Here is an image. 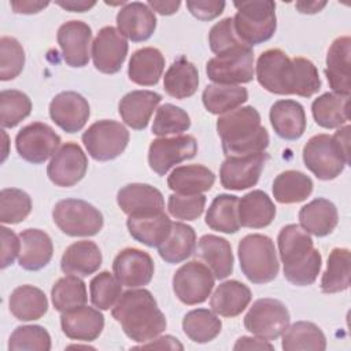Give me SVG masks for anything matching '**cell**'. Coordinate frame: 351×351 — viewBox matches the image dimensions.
<instances>
[{
    "mask_svg": "<svg viewBox=\"0 0 351 351\" xmlns=\"http://www.w3.org/2000/svg\"><path fill=\"white\" fill-rule=\"evenodd\" d=\"M256 80L270 93L311 97L321 89L314 63L304 58L291 59L284 51L271 48L256 60Z\"/></svg>",
    "mask_w": 351,
    "mask_h": 351,
    "instance_id": "obj_1",
    "label": "cell"
},
{
    "mask_svg": "<svg viewBox=\"0 0 351 351\" xmlns=\"http://www.w3.org/2000/svg\"><path fill=\"white\" fill-rule=\"evenodd\" d=\"M111 314L125 335L137 343L155 339L167 326L166 317L159 310L154 295L144 288L123 292Z\"/></svg>",
    "mask_w": 351,
    "mask_h": 351,
    "instance_id": "obj_2",
    "label": "cell"
},
{
    "mask_svg": "<svg viewBox=\"0 0 351 351\" xmlns=\"http://www.w3.org/2000/svg\"><path fill=\"white\" fill-rule=\"evenodd\" d=\"M284 277L293 285H311L321 270L322 256L314 248L311 236L296 223L285 225L277 237Z\"/></svg>",
    "mask_w": 351,
    "mask_h": 351,
    "instance_id": "obj_3",
    "label": "cell"
},
{
    "mask_svg": "<svg viewBox=\"0 0 351 351\" xmlns=\"http://www.w3.org/2000/svg\"><path fill=\"white\" fill-rule=\"evenodd\" d=\"M217 133L226 156L262 152L269 145V133L262 126L261 115L252 106L221 115L217 121Z\"/></svg>",
    "mask_w": 351,
    "mask_h": 351,
    "instance_id": "obj_4",
    "label": "cell"
},
{
    "mask_svg": "<svg viewBox=\"0 0 351 351\" xmlns=\"http://www.w3.org/2000/svg\"><path fill=\"white\" fill-rule=\"evenodd\" d=\"M237 255L243 274L252 284H266L277 277L280 262L269 236L259 233L244 236L239 241Z\"/></svg>",
    "mask_w": 351,
    "mask_h": 351,
    "instance_id": "obj_5",
    "label": "cell"
},
{
    "mask_svg": "<svg viewBox=\"0 0 351 351\" xmlns=\"http://www.w3.org/2000/svg\"><path fill=\"white\" fill-rule=\"evenodd\" d=\"M237 12L233 25L237 36L248 45L262 44L273 37L277 27L276 3L271 0L234 1Z\"/></svg>",
    "mask_w": 351,
    "mask_h": 351,
    "instance_id": "obj_6",
    "label": "cell"
},
{
    "mask_svg": "<svg viewBox=\"0 0 351 351\" xmlns=\"http://www.w3.org/2000/svg\"><path fill=\"white\" fill-rule=\"evenodd\" d=\"M55 225L67 236L89 237L97 234L104 223L103 214L81 199H63L52 211Z\"/></svg>",
    "mask_w": 351,
    "mask_h": 351,
    "instance_id": "obj_7",
    "label": "cell"
},
{
    "mask_svg": "<svg viewBox=\"0 0 351 351\" xmlns=\"http://www.w3.org/2000/svg\"><path fill=\"white\" fill-rule=\"evenodd\" d=\"M303 162L318 180L329 181L343 173L350 165V156L341 151L333 136L315 134L303 147Z\"/></svg>",
    "mask_w": 351,
    "mask_h": 351,
    "instance_id": "obj_8",
    "label": "cell"
},
{
    "mask_svg": "<svg viewBox=\"0 0 351 351\" xmlns=\"http://www.w3.org/2000/svg\"><path fill=\"white\" fill-rule=\"evenodd\" d=\"M128 129L117 121L101 119L92 123L82 133V143L88 154L99 162L118 158L129 143Z\"/></svg>",
    "mask_w": 351,
    "mask_h": 351,
    "instance_id": "obj_9",
    "label": "cell"
},
{
    "mask_svg": "<svg viewBox=\"0 0 351 351\" xmlns=\"http://www.w3.org/2000/svg\"><path fill=\"white\" fill-rule=\"evenodd\" d=\"M289 311L285 304L273 298L258 299L244 317V328L254 336L271 341L289 326Z\"/></svg>",
    "mask_w": 351,
    "mask_h": 351,
    "instance_id": "obj_10",
    "label": "cell"
},
{
    "mask_svg": "<svg viewBox=\"0 0 351 351\" xmlns=\"http://www.w3.org/2000/svg\"><path fill=\"white\" fill-rule=\"evenodd\" d=\"M208 80L214 84L237 85L254 78V49L250 45L211 58L206 64Z\"/></svg>",
    "mask_w": 351,
    "mask_h": 351,
    "instance_id": "obj_11",
    "label": "cell"
},
{
    "mask_svg": "<svg viewBox=\"0 0 351 351\" xmlns=\"http://www.w3.org/2000/svg\"><path fill=\"white\" fill-rule=\"evenodd\" d=\"M214 282L215 277L204 263L189 261L174 273L173 291L180 302L193 306L207 300Z\"/></svg>",
    "mask_w": 351,
    "mask_h": 351,
    "instance_id": "obj_12",
    "label": "cell"
},
{
    "mask_svg": "<svg viewBox=\"0 0 351 351\" xmlns=\"http://www.w3.org/2000/svg\"><path fill=\"white\" fill-rule=\"evenodd\" d=\"M60 145V136L47 123L33 122L23 126L15 137V148L22 159L40 165L53 156Z\"/></svg>",
    "mask_w": 351,
    "mask_h": 351,
    "instance_id": "obj_13",
    "label": "cell"
},
{
    "mask_svg": "<svg viewBox=\"0 0 351 351\" xmlns=\"http://www.w3.org/2000/svg\"><path fill=\"white\" fill-rule=\"evenodd\" d=\"M196 152L197 141L191 134L160 137L148 148V165L158 176H165L173 166L192 159Z\"/></svg>",
    "mask_w": 351,
    "mask_h": 351,
    "instance_id": "obj_14",
    "label": "cell"
},
{
    "mask_svg": "<svg viewBox=\"0 0 351 351\" xmlns=\"http://www.w3.org/2000/svg\"><path fill=\"white\" fill-rule=\"evenodd\" d=\"M269 155L262 151L243 156H226L221 165V185L229 191H243L256 185Z\"/></svg>",
    "mask_w": 351,
    "mask_h": 351,
    "instance_id": "obj_15",
    "label": "cell"
},
{
    "mask_svg": "<svg viewBox=\"0 0 351 351\" xmlns=\"http://www.w3.org/2000/svg\"><path fill=\"white\" fill-rule=\"evenodd\" d=\"M88 170V158L82 148L73 141L64 143L52 156L47 176L56 186L69 188L80 182Z\"/></svg>",
    "mask_w": 351,
    "mask_h": 351,
    "instance_id": "obj_16",
    "label": "cell"
},
{
    "mask_svg": "<svg viewBox=\"0 0 351 351\" xmlns=\"http://www.w3.org/2000/svg\"><path fill=\"white\" fill-rule=\"evenodd\" d=\"M128 41L114 26L99 30L92 43V59L95 67L104 74H115L121 70L126 55Z\"/></svg>",
    "mask_w": 351,
    "mask_h": 351,
    "instance_id": "obj_17",
    "label": "cell"
},
{
    "mask_svg": "<svg viewBox=\"0 0 351 351\" xmlns=\"http://www.w3.org/2000/svg\"><path fill=\"white\" fill-rule=\"evenodd\" d=\"M112 271L122 285L138 288L151 282L155 265L148 252L138 248H125L115 256Z\"/></svg>",
    "mask_w": 351,
    "mask_h": 351,
    "instance_id": "obj_18",
    "label": "cell"
},
{
    "mask_svg": "<svg viewBox=\"0 0 351 351\" xmlns=\"http://www.w3.org/2000/svg\"><path fill=\"white\" fill-rule=\"evenodd\" d=\"M89 115L88 100L74 90L60 92L49 103L51 119L66 133L80 132L88 122Z\"/></svg>",
    "mask_w": 351,
    "mask_h": 351,
    "instance_id": "obj_19",
    "label": "cell"
},
{
    "mask_svg": "<svg viewBox=\"0 0 351 351\" xmlns=\"http://www.w3.org/2000/svg\"><path fill=\"white\" fill-rule=\"evenodd\" d=\"M63 60L70 67H84L89 62V45L92 44V29L82 21L63 23L56 34Z\"/></svg>",
    "mask_w": 351,
    "mask_h": 351,
    "instance_id": "obj_20",
    "label": "cell"
},
{
    "mask_svg": "<svg viewBox=\"0 0 351 351\" xmlns=\"http://www.w3.org/2000/svg\"><path fill=\"white\" fill-rule=\"evenodd\" d=\"M118 32L130 41L148 40L156 29L155 12L144 3H126L117 14Z\"/></svg>",
    "mask_w": 351,
    "mask_h": 351,
    "instance_id": "obj_21",
    "label": "cell"
},
{
    "mask_svg": "<svg viewBox=\"0 0 351 351\" xmlns=\"http://www.w3.org/2000/svg\"><path fill=\"white\" fill-rule=\"evenodd\" d=\"M60 326L63 333L71 340L93 341L104 328V317L99 308L80 306L62 313Z\"/></svg>",
    "mask_w": 351,
    "mask_h": 351,
    "instance_id": "obj_22",
    "label": "cell"
},
{
    "mask_svg": "<svg viewBox=\"0 0 351 351\" xmlns=\"http://www.w3.org/2000/svg\"><path fill=\"white\" fill-rule=\"evenodd\" d=\"M350 53L351 38L348 36L337 37L326 53V80L335 93L350 96Z\"/></svg>",
    "mask_w": 351,
    "mask_h": 351,
    "instance_id": "obj_23",
    "label": "cell"
},
{
    "mask_svg": "<svg viewBox=\"0 0 351 351\" xmlns=\"http://www.w3.org/2000/svg\"><path fill=\"white\" fill-rule=\"evenodd\" d=\"M117 203L126 215L163 211L165 199L159 189L148 184H128L118 191Z\"/></svg>",
    "mask_w": 351,
    "mask_h": 351,
    "instance_id": "obj_24",
    "label": "cell"
},
{
    "mask_svg": "<svg viewBox=\"0 0 351 351\" xmlns=\"http://www.w3.org/2000/svg\"><path fill=\"white\" fill-rule=\"evenodd\" d=\"M171 223L173 222L165 211L128 215L126 221L130 236L148 247H158L162 244L171 230Z\"/></svg>",
    "mask_w": 351,
    "mask_h": 351,
    "instance_id": "obj_25",
    "label": "cell"
},
{
    "mask_svg": "<svg viewBox=\"0 0 351 351\" xmlns=\"http://www.w3.org/2000/svg\"><path fill=\"white\" fill-rule=\"evenodd\" d=\"M162 101V96L152 90H132L126 93L118 106L122 121L134 130L148 126L151 115Z\"/></svg>",
    "mask_w": 351,
    "mask_h": 351,
    "instance_id": "obj_26",
    "label": "cell"
},
{
    "mask_svg": "<svg viewBox=\"0 0 351 351\" xmlns=\"http://www.w3.org/2000/svg\"><path fill=\"white\" fill-rule=\"evenodd\" d=\"M269 118L276 134L284 140H298L306 130V112L296 100H277L270 107Z\"/></svg>",
    "mask_w": 351,
    "mask_h": 351,
    "instance_id": "obj_27",
    "label": "cell"
},
{
    "mask_svg": "<svg viewBox=\"0 0 351 351\" xmlns=\"http://www.w3.org/2000/svg\"><path fill=\"white\" fill-rule=\"evenodd\" d=\"M21 250L18 255L19 266L29 271L45 267L53 255L52 240L41 229H25L19 234Z\"/></svg>",
    "mask_w": 351,
    "mask_h": 351,
    "instance_id": "obj_28",
    "label": "cell"
},
{
    "mask_svg": "<svg viewBox=\"0 0 351 351\" xmlns=\"http://www.w3.org/2000/svg\"><path fill=\"white\" fill-rule=\"evenodd\" d=\"M101 251L96 243L81 240L70 244L60 259V269L64 274L88 277L101 266Z\"/></svg>",
    "mask_w": 351,
    "mask_h": 351,
    "instance_id": "obj_29",
    "label": "cell"
},
{
    "mask_svg": "<svg viewBox=\"0 0 351 351\" xmlns=\"http://www.w3.org/2000/svg\"><path fill=\"white\" fill-rule=\"evenodd\" d=\"M196 255L206 262L214 277L223 280L233 271V252L230 243L215 234H204L197 243Z\"/></svg>",
    "mask_w": 351,
    "mask_h": 351,
    "instance_id": "obj_30",
    "label": "cell"
},
{
    "mask_svg": "<svg viewBox=\"0 0 351 351\" xmlns=\"http://www.w3.org/2000/svg\"><path fill=\"white\" fill-rule=\"evenodd\" d=\"M237 215L240 226L262 229L273 222L276 206L266 192L255 189L239 199Z\"/></svg>",
    "mask_w": 351,
    "mask_h": 351,
    "instance_id": "obj_31",
    "label": "cell"
},
{
    "mask_svg": "<svg viewBox=\"0 0 351 351\" xmlns=\"http://www.w3.org/2000/svg\"><path fill=\"white\" fill-rule=\"evenodd\" d=\"M300 228L317 237L328 236L339 222L336 206L324 197H317L299 210Z\"/></svg>",
    "mask_w": 351,
    "mask_h": 351,
    "instance_id": "obj_32",
    "label": "cell"
},
{
    "mask_svg": "<svg viewBox=\"0 0 351 351\" xmlns=\"http://www.w3.org/2000/svg\"><path fill=\"white\" fill-rule=\"evenodd\" d=\"M251 299V289L245 284L237 280H229L215 288L210 299V307L215 314L232 318L241 314Z\"/></svg>",
    "mask_w": 351,
    "mask_h": 351,
    "instance_id": "obj_33",
    "label": "cell"
},
{
    "mask_svg": "<svg viewBox=\"0 0 351 351\" xmlns=\"http://www.w3.org/2000/svg\"><path fill=\"white\" fill-rule=\"evenodd\" d=\"M165 69V56L154 47H145L133 52L128 66L132 82L141 86L156 85Z\"/></svg>",
    "mask_w": 351,
    "mask_h": 351,
    "instance_id": "obj_34",
    "label": "cell"
},
{
    "mask_svg": "<svg viewBox=\"0 0 351 351\" xmlns=\"http://www.w3.org/2000/svg\"><path fill=\"white\" fill-rule=\"evenodd\" d=\"M215 174L203 165H185L176 167L167 177V186L181 195H196L211 189Z\"/></svg>",
    "mask_w": 351,
    "mask_h": 351,
    "instance_id": "obj_35",
    "label": "cell"
},
{
    "mask_svg": "<svg viewBox=\"0 0 351 351\" xmlns=\"http://www.w3.org/2000/svg\"><path fill=\"white\" fill-rule=\"evenodd\" d=\"M11 314L19 321L40 319L48 311V299L45 293L33 285L16 287L8 300Z\"/></svg>",
    "mask_w": 351,
    "mask_h": 351,
    "instance_id": "obj_36",
    "label": "cell"
},
{
    "mask_svg": "<svg viewBox=\"0 0 351 351\" xmlns=\"http://www.w3.org/2000/svg\"><path fill=\"white\" fill-rule=\"evenodd\" d=\"M196 251V233L192 226L173 222L167 239L158 245L159 256L171 265L186 261Z\"/></svg>",
    "mask_w": 351,
    "mask_h": 351,
    "instance_id": "obj_37",
    "label": "cell"
},
{
    "mask_svg": "<svg viewBox=\"0 0 351 351\" xmlns=\"http://www.w3.org/2000/svg\"><path fill=\"white\" fill-rule=\"evenodd\" d=\"M199 86V73L196 66L185 58H178L171 63L163 77L166 93L174 99H186L195 95Z\"/></svg>",
    "mask_w": 351,
    "mask_h": 351,
    "instance_id": "obj_38",
    "label": "cell"
},
{
    "mask_svg": "<svg viewBox=\"0 0 351 351\" xmlns=\"http://www.w3.org/2000/svg\"><path fill=\"white\" fill-rule=\"evenodd\" d=\"M350 96L326 92L314 99L311 104L313 118L321 128L336 129L346 125L350 119L348 115Z\"/></svg>",
    "mask_w": 351,
    "mask_h": 351,
    "instance_id": "obj_39",
    "label": "cell"
},
{
    "mask_svg": "<svg viewBox=\"0 0 351 351\" xmlns=\"http://www.w3.org/2000/svg\"><path fill=\"white\" fill-rule=\"evenodd\" d=\"M206 110L215 115H223L239 108L248 100V90L239 85H207L202 95Z\"/></svg>",
    "mask_w": 351,
    "mask_h": 351,
    "instance_id": "obj_40",
    "label": "cell"
},
{
    "mask_svg": "<svg viewBox=\"0 0 351 351\" xmlns=\"http://www.w3.org/2000/svg\"><path fill=\"white\" fill-rule=\"evenodd\" d=\"M313 180L298 170H285L273 181V196L278 203L292 204L306 200L313 192Z\"/></svg>",
    "mask_w": 351,
    "mask_h": 351,
    "instance_id": "obj_41",
    "label": "cell"
},
{
    "mask_svg": "<svg viewBox=\"0 0 351 351\" xmlns=\"http://www.w3.org/2000/svg\"><path fill=\"white\" fill-rule=\"evenodd\" d=\"M281 336V347L285 351H324L326 348V337L324 332L310 321L295 322L288 326Z\"/></svg>",
    "mask_w": 351,
    "mask_h": 351,
    "instance_id": "obj_42",
    "label": "cell"
},
{
    "mask_svg": "<svg viewBox=\"0 0 351 351\" xmlns=\"http://www.w3.org/2000/svg\"><path fill=\"white\" fill-rule=\"evenodd\" d=\"M237 204L239 197L234 195L221 193L215 196L206 214L207 226L221 233H236L240 229Z\"/></svg>",
    "mask_w": 351,
    "mask_h": 351,
    "instance_id": "obj_43",
    "label": "cell"
},
{
    "mask_svg": "<svg viewBox=\"0 0 351 351\" xmlns=\"http://www.w3.org/2000/svg\"><path fill=\"white\" fill-rule=\"evenodd\" d=\"M222 329V322L217 314L208 308H196L182 318V330L195 343L204 344L214 340Z\"/></svg>",
    "mask_w": 351,
    "mask_h": 351,
    "instance_id": "obj_44",
    "label": "cell"
},
{
    "mask_svg": "<svg viewBox=\"0 0 351 351\" xmlns=\"http://www.w3.org/2000/svg\"><path fill=\"white\" fill-rule=\"evenodd\" d=\"M351 256L348 248H333L329 254L326 270L321 278V291L324 293H337L350 287Z\"/></svg>",
    "mask_w": 351,
    "mask_h": 351,
    "instance_id": "obj_45",
    "label": "cell"
},
{
    "mask_svg": "<svg viewBox=\"0 0 351 351\" xmlns=\"http://www.w3.org/2000/svg\"><path fill=\"white\" fill-rule=\"evenodd\" d=\"M51 299L55 310L59 313L84 306L88 300L86 285L78 276H64L53 284Z\"/></svg>",
    "mask_w": 351,
    "mask_h": 351,
    "instance_id": "obj_46",
    "label": "cell"
},
{
    "mask_svg": "<svg viewBox=\"0 0 351 351\" xmlns=\"http://www.w3.org/2000/svg\"><path fill=\"white\" fill-rule=\"evenodd\" d=\"M32 112V100L16 89L0 92V123L3 128H14Z\"/></svg>",
    "mask_w": 351,
    "mask_h": 351,
    "instance_id": "obj_47",
    "label": "cell"
},
{
    "mask_svg": "<svg viewBox=\"0 0 351 351\" xmlns=\"http://www.w3.org/2000/svg\"><path fill=\"white\" fill-rule=\"evenodd\" d=\"M32 211L30 196L18 188H4L0 192V221L1 223H19Z\"/></svg>",
    "mask_w": 351,
    "mask_h": 351,
    "instance_id": "obj_48",
    "label": "cell"
},
{
    "mask_svg": "<svg viewBox=\"0 0 351 351\" xmlns=\"http://www.w3.org/2000/svg\"><path fill=\"white\" fill-rule=\"evenodd\" d=\"M191 128V118L185 110L166 103L156 110L152 123V133L159 137L180 134Z\"/></svg>",
    "mask_w": 351,
    "mask_h": 351,
    "instance_id": "obj_49",
    "label": "cell"
},
{
    "mask_svg": "<svg viewBox=\"0 0 351 351\" xmlns=\"http://www.w3.org/2000/svg\"><path fill=\"white\" fill-rule=\"evenodd\" d=\"M90 300L99 310H108L114 307L122 295V284L110 271L96 274L89 284Z\"/></svg>",
    "mask_w": 351,
    "mask_h": 351,
    "instance_id": "obj_50",
    "label": "cell"
},
{
    "mask_svg": "<svg viewBox=\"0 0 351 351\" xmlns=\"http://www.w3.org/2000/svg\"><path fill=\"white\" fill-rule=\"evenodd\" d=\"M8 350H27V351H49L51 336L44 326L22 325L16 326L10 336Z\"/></svg>",
    "mask_w": 351,
    "mask_h": 351,
    "instance_id": "obj_51",
    "label": "cell"
},
{
    "mask_svg": "<svg viewBox=\"0 0 351 351\" xmlns=\"http://www.w3.org/2000/svg\"><path fill=\"white\" fill-rule=\"evenodd\" d=\"M25 66V51L14 37L0 38V80L10 81L16 78Z\"/></svg>",
    "mask_w": 351,
    "mask_h": 351,
    "instance_id": "obj_52",
    "label": "cell"
},
{
    "mask_svg": "<svg viewBox=\"0 0 351 351\" xmlns=\"http://www.w3.org/2000/svg\"><path fill=\"white\" fill-rule=\"evenodd\" d=\"M208 44L211 52H214L217 56L248 45L237 36L233 25V18L230 16L217 22L211 27L208 33Z\"/></svg>",
    "mask_w": 351,
    "mask_h": 351,
    "instance_id": "obj_53",
    "label": "cell"
},
{
    "mask_svg": "<svg viewBox=\"0 0 351 351\" xmlns=\"http://www.w3.org/2000/svg\"><path fill=\"white\" fill-rule=\"evenodd\" d=\"M206 206V196L202 193L196 195H181L171 193L167 200V210L170 215L181 221L197 219Z\"/></svg>",
    "mask_w": 351,
    "mask_h": 351,
    "instance_id": "obj_54",
    "label": "cell"
},
{
    "mask_svg": "<svg viewBox=\"0 0 351 351\" xmlns=\"http://www.w3.org/2000/svg\"><path fill=\"white\" fill-rule=\"evenodd\" d=\"M189 12L199 21H213L225 10L223 0H188Z\"/></svg>",
    "mask_w": 351,
    "mask_h": 351,
    "instance_id": "obj_55",
    "label": "cell"
},
{
    "mask_svg": "<svg viewBox=\"0 0 351 351\" xmlns=\"http://www.w3.org/2000/svg\"><path fill=\"white\" fill-rule=\"evenodd\" d=\"M0 236H1V263H0V267L5 269L10 265H12L15 258L19 255L21 240L11 229H8L5 226L0 228Z\"/></svg>",
    "mask_w": 351,
    "mask_h": 351,
    "instance_id": "obj_56",
    "label": "cell"
},
{
    "mask_svg": "<svg viewBox=\"0 0 351 351\" xmlns=\"http://www.w3.org/2000/svg\"><path fill=\"white\" fill-rule=\"evenodd\" d=\"M134 348H155V350H184V346L176 339L174 336L166 335L160 336L158 339H152L149 341L141 343V346H137Z\"/></svg>",
    "mask_w": 351,
    "mask_h": 351,
    "instance_id": "obj_57",
    "label": "cell"
},
{
    "mask_svg": "<svg viewBox=\"0 0 351 351\" xmlns=\"http://www.w3.org/2000/svg\"><path fill=\"white\" fill-rule=\"evenodd\" d=\"M233 350H274V347L270 343H267V340L259 337L241 336L237 339L236 344L233 346Z\"/></svg>",
    "mask_w": 351,
    "mask_h": 351,
    "instance_id": "obj_58",
    "label": "cell"
},
{
    "mask_svg": "<svg viewBox=\"0 0 351 351\" xmlns=\"http://www.w3.org/2000/svg\"><path fill=\"white\" fill-rule=\"evenodd\" d=\"M14 12L16 14H37L44 10L48 1H11L10 3Z\"/></svg>",
    "mask_w": 351,
    "mask_h": 351,
    "instance_id": "obj_59",
    "label": "cell"
},
{
    "mask_svg": "<svg viewBox=\"0 0 351 351\" xmlns=\"http://www.w3.org/2000/svg\"><path fill=\"white\" fill-rule=\"evenodd\" d=\"M147 5L156 11L158 14L160 15H173L178 11L180 5H181V1L180 0H170V1H160V0H149L147 3Z\"/></svg>",
    "mask_w": 351,
    "mask_h": 351,
    "instance_id": "obj_60",
    "label": "cell"
},
{
    "mask_svg": "<svg viewBox=\"0 0 351 351\" xmlns=\"http://www.w3.org/2000/svg\"><path fill=\"white\" fill-rule=\"evenodd\" d=\"M59 7L71 11V12H85L88 10H90L92 7H95L96 1H85V0H66V1H55Z\"/></svg>",
    "mask_w": 351,
    "mask_h": 351,
    "instance_id": "obj_61",
    "label": "cell"
},
{
    "mask_svg": "<svg viewBox=\"0 0 351 351\" xmlns=\"http://www.w3.org/2000/svg\"><path fill=\"white\" fill-rule=\"evenodd\" d=\"M326 5V1H298L296 10L302 14H317Z\"/></svg>",
    "mask_w": 351,
    "mask_h": 351,
    "instance_id": "obj_62",
    "label": "cell"
},
{
    "mask_svg": "<svg viewBox=\"0 0 351 351\" xmlns=\"http://www.w3.org/2000/svg\"><path fill=\"white\" fill-rule=\"evenodd\" d=\"M69 348H93V347H89V346H70Z\"/></svg>",
    "mask_w": 351,
    "mask_h": 351,
    "instance_id": "obj_63",
    "label": "cell"
}]
</instances>
